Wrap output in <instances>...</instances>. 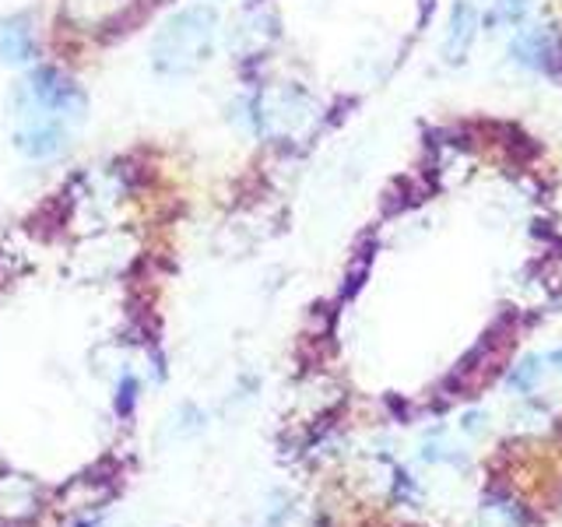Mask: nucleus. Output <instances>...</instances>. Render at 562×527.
<instances>
[{
	"mask_svg": "<svg viewBox=\"0 0 562 527\" xmlns=\"http://www.w3.org/2000/svg\"><path fill=\"white\" fill-rule=\"evenodd\" d=\"M222 32V11L215 4H187L172 11L162 25H158L151 40V70L158 78L180 81L198 75L211 60Z\"/></svg>",
	"mask_w": 562,
	"mask_h": 527,
	"instance_id": "nucleus-1",
	"label": "nucleus"
},
{
	"mask_svg": "<svg viewBox=\"0 0 562 527\" xmlns=\"http://www.w3.org/2000/svg\"><path fill=\"white\" fill-rule=\"evenodd\" d=\"M8 102H22L32 110L60 116L64 123H81L88 116V96L57 67H32L29 75L11 88Z\"/></svg>",
	"mask_w": 562,
	"mask_h": 527,
	"instance_id": "nucleus-2",
	"label": "nucleus"
},
{
	"mask_svg": "<svg viewBox=\"0 0 562 527\" xmlns=\"http://www.w3.org/2000/svg\"><path fill=\"white\" fill-rule=\"evenodd\" d=\"M11 116H14V134H11L14 152H22L32 162H53V158H60L67 152L70 123H64L60 116L40 113L22 102H11Z\"/></svg>",
	"mask_w": 562,
	"mask_h": 527,
	"instance_id": "nucleus-3",
	"label": "nucleus"
},
{
	"mask_svg": "<svg viewBox=\"0 0 562 527\" xmlns=\"http://www.w3.org/2000/svg\"><path fill=\"white\" fill-rule=\"evenodd\" d=\"M35 60V22L29 11L0 18V64L25 67Z\"/></svg>",
	"mask_w": 562,
	"mask_h": 527,
	"instance_id": "nucleus-4",
	"label": "nucleus"
},
{
	"mask_svg": "<svg viewBox=\"0 0 562 527\" xmlns=\"http://www.w3.org/2000/svg\"><path fill=\"white\" fill-rule=\"evenodd\" d=\"M514 57L517 64L541 70V75H552L559 64V40L549 25H527L517 32L514 40Z\"/></svg>",
	"mask_w": 562,
	"mask_h": 527,
	"instance_id": "nucleus-5",
	"label": "nucleus"
},
{
	"mask_svg": "<svg viewBox=\"0 0 562 527\" xmlns=\"http://www.w3.org/2000/svg\"><path fill=\"white\" fill-rule=\"evenodd\" d=\"M474 40H479V8H474V0H453L450 29H447V40H443V60L464 64Z\"/></svg>",
	"mask_w": 562,
	"mask_h": 527,
	"instance_id": "nucleus-6",
	"label": "nucleus"
},
{
	"mask_svg": "<svg viewBox=\"0 0 562 527\" xmlns=\"http://www.w3.org/2000/svg\"><path fill=\"white\" fill-rule=\"evenodd\" d=\"M137 394H140V380L134 373H123L120 377V386H116V412L120 415H131L134 404H137Z\"/></svg>",
	"mask_w": 562,
	"mask_h": 527,
	"instance_id": "nucleus-7",
	"label": "nucleus"
},
{
	"mask_svg": "<svg viewBox=\"0 0 562 527\" xmlns=\"http://www.w3.org/2000/svg\"><path fill=\"white\" fill-rule=\"evenodd\" d=\"M538 377H541V359H527L520 369L509 373V383H514L517 391H531V386L538 383Z\"/></svg>",
	"mask_w": 562,
	"mask_h": 527,
	"instance_id": "nucleus-8",
	"label": "nucleus"
},
{
	"mask_svg": "<svg viewBox=\"0 0 562 527\" xmlns=\"http://www.w3.org/2000/svg\"><path fill=\"white\" fill-rule=\"evenodd\" d=\"M527 8H531V0H496V22L517 25L527 14Z\"/></svg>",
	"mask_w": 562,
	"mask_h": 527,
	"instance_id": "nucleus-9",
	"label": "nucleus"
},
{
	"mask_svg": "<svg viewBox=\"0 0 562 527\" xmlns=\"http://www.w3.org/2000/svg\"><path fill=\"white\" fill-rule=\"evenodd\" d=\"M552 362H555V369H562V348L559 351H552V356H549Z\"/></svg>",
	"mask_w": 562,
	"mask_h": 527,
	"instance_id": "nucleus-10",
	"label": "nucleus"
}]
</instances>
